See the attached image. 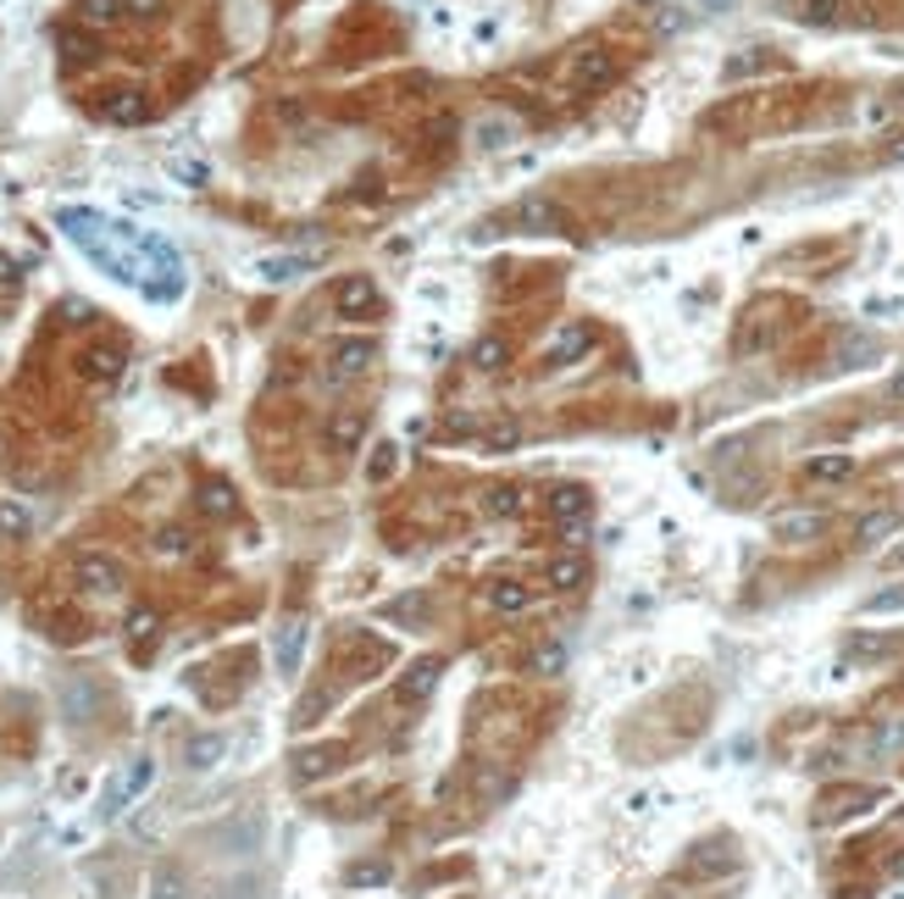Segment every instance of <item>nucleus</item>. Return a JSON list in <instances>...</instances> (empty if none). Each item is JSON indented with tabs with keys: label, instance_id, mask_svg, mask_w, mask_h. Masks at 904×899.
<instances>
[{
	"label": "nucleus",
	"instance_id": "f257e3e1",
	"mask_svg": "<svg viewBox=\"0 0 904 899\" xmlns=\"http://www.w3.org/2000/svg\"><path fill=\"white\" fill-rule=\"evenodd\" d=\"M616 56L605 50V45H583L572 61H567V89H577V95H594V89H605V83H616Z\"/></svg>",
	"mask_w": 904,
	"mask_h": 899
},
{
	"label": "nucleus",
	"instance_id": "f03ea898",
	"mask_svg": "<svg viewBox=\"0 0 904 899\" xmlns=\"http://www.w3.org/2000/svg\"><path fill=\"white\" fill-rule=\"evenodd\" d=\"M328 300H333V311H339L344 322H367V317H378V306H384V295H378V284H373L367 273L339 278Z\"/></svg>",
	"mask_w": 904,
	"mask_h": 899
},
{
	"label": "nucleus",
	"instance_id": "7ed1b4c3",
	"mask_svg": "<svg viewBox=\"0 0 904 899\" xmlns=\"http://www.w3.org/2000/svg\"><path fill=\"white\" fill-rule=\"evenodd\" d=\"M72 583L83 594H117L123 589V561L106 550H78L72 556Z\"/></svg>",
	"mask_w": 904,
	"mask_h": 899
},
{
	"label": "nucleus",
	"instance_id": "20e7f679",
	"mask_svg": "<svg viewBox=\"0 0 904 899\" xmlns=\"http://www.w3.org/2000/svg\"><path fill=\"white\" fill-rule=\"evenodd\" d=\"M373 362H378V344H373V339H344V344H333V355H328V378H333V384H355V378L373 373Z\"/></svg>",
	"mask_w": 904,
	"mask_h": 899
},
{
	"label": "nucleus",
	"instance_id": "39448f33",
	"mask_svg": "<svg viewBox=\"0 0 904 899\" xmlns=\"http://www.w3.org/2000/svg\"><path fill=\"white\" fill-rule=\"evenodd\" d=\"M550 516L567 527V538L577 545V538H583V522H588V494H583L577 483H561V489H550Z\"/></svg>",
	"mask_w": 904,
	"mask_h": 899
},
{
	"label": "nucleus",
	"instance_id": "423d86ee",
	"mask_svg": "<svg viewBox=\"0 0 904 899\" xmlns=\"http://www.w3.org/2000/svg\"><path fill=\"white\" fill-rule=\"evenodd\" d=\"M78 373L89 384H117L123 378V344H89V350H78Z\"/></svg>",
	"mask_w": 904,
	"mask_h": 899
},
{
	"label": "nucleus",
	"instance_id": "0eeeda50",
	"mask_svg": "<svg viewBox=\"0 0 904 899\" xmlns=\"http://www.w3.org/2000/svg\"><path fill=\"white\" fill-rule=\"evenodd\" d=\"M771 533H777V545H810V538L827 533V516L822 511H782L771 522Z\"/></svg>",
	"mask_w": 904,
	"mask_h": 899
},
{
	"label": "nucleus",
	"instance_id": "6e6552de",
	"mask_svg": "<svg viewBox=\"0 0 904 899\" xmlns=\"http://www.w3.org/2000/svg\"><path fill=\"white\" fill-rule=\"evenodd\" d=\"M588 350H594V328H588V322H572V328H561V333L550 339L545 362H550V367H567V362H577V355H588Z\"/></svg>",
	"mask_w": 904,
	"mask_h": 899
},
{
	"label": "nucleus",
	"instance_id": "1a4fd4ad",
	"mask_svg": "<svg viewBox=\"0 0 904 899\" xmlns=\"http://www.w3.org/2000/svg\"><path fill=\"white\" fill-rule=\"evenodd\" d=\"M361 439H367V411H333L328 428H322V444L339 450V456H344V450H355Z\"/></svg>",
	"mask_w": 904,
	"mask_h": 899
},
{
	"label": "nucleus",
	"instance_id": "9d476101",
	"mask_svg": "<svg viewBox=\"0 0 904 899\" xmlns=\"http://www.w3.org/2000/svg\"><path fill=\"white\" fill-rule=\"evenodd\" d=\"M150 777H156V766H150V761H134L123 777H112V788H106V805H101V811H106V817L128 811V799H134V794H139Z\"/></svg>",
	"mask_w": 904,
	"mask_h": 899
},
{
	"label": "nucleus",
	"instance_id": "9b49d317",
	"mask_svg": "<svg viewBox=\"0 0 904 899\" xmlns=\"http://www.w3.org/2000/svg\"><path fill=\"white\" fill-rule=\"evenodd\" d=\"M195 511H201L206 522H233V516H239V494H233L222 478H211V483L195 489Z\"/></svg>",
	"mask_w": 904,
	"mask_h": 899
},
{
	"label": "nucleus",
	"instance_id": "f8f14e48",
	"mask_svg": "<svg viewBox=\"0 0 904 899\" xmlns=\"http://www.w3.org/2000/svg\"><path fill=\"white\" fill-rule=\"evenodd\" d=\"M156 639H161V616L150 605H134L128 611V650H134V661H150Z\"/></svg>",
	"mask_w": 904,
	"mask_h": 899
},
{
	"label": "nucleus",
	"instance_id": "ddd939ff",
	"mask_svg": "<svg viewBox=\"0 0 904 899\" xmlns=\"http://www.w3.org/2000/svg\"><path fill=\"white\" fill-rule=\"evenodd\" d=\"M478 505H483V516L511 522V516H522V511H527V489H522V483H489Z\"/></svg>",
	"mask_w": 904,
	"mask_h": 899
},
{
	"label": "nucleus",
	"instance_id": "4468645a",
	"mask_svg": "<svg viewBox=\"0 0 904 899\" xmlns=\"http://www.w3.org/2000/svg\"><path fill=\"white\" fill-rule=\"evenodd\" d=\"M433 683H438V661H416V667H405V678L394 683V699H400V705H422V699L433 694Z\"/></svg>",
	"mask_w": 904,
	"mask_h": 899
},
{
	"label": "nucleus",
	"instance_id": "2eb2a0df",
	"mask_svg": "<svg viewBox=\"0 0 904 899\" xmlns=\"http://www.w3.org/2000/svg\"><path fill=\"white\" fill-rule=\"evenodd\" d=\"M339 761H344V744H317V750H300V755H295V783H317V777H328Z\"/></svg>",
	"mask_w": 904,
	"mask_h": 899
},
{
	"label": "nucleus",
	"instance_id": "dca6fc26",
	"mask_svg": "<svg viewBox=\"0 0 904 899\" xmlns=\"http://www.w3.org/2000/svg\"><path fill=\"white\" fill-rule=\"evenodd\" d=\"M516 223L522 228H538V234H556V228H567V212L556 201H522L516 206Z\"/></svg>",
	"mask_w": 904,
	"mask_h": 899
},
{
	"label": "nucleus",
	"instance_id": "f3484780",
	"mask_svg": "<svg viewBox=\"0 0 904 899\" xmlns=\"http://www.w3.org/2000/svg\"><path fill=\"white\" fill-rule=\"evenodd\" d=\"M489 605H494V611H505V616H516V611H527V605H533V589H527V583H516V578H500V583H489Z\"/></svg>",
	"mask_w": 904,
	"mask_h": 899
},
{
	"label": "nucleus",
	"instance_id": "a211bd4d",
	"mask_svg": "<svg viewBox=\"0 0 904 899\" xmlns=\"http://www.w3.org/2000/svg\"><path fill=\"white\" fill-rule=\"evenodd\" d=\"M222 750H228V739H217V733H201V739H190V750H184V766H190V772H206V766H217V761H222Z\"/></svg>",
	"mask_w": 904,
	"mask_h": 899
},
{
	"label": "nucleus",
	"instance_id": "6ab92c4d",
	"mask_svg": "<svg viewBox=\"0 0 904 899\" xmlns=\"http://www.w3.org/2000/svg\"><path fill=\"white\" fill-rule=\"evenodd\" d=\"M505 362H511V344H505L500 333H489V339L472 344V367H478V373H500Z\"/></svg>",
	"mask_w": 904,
	"mask_h": 899
},
{
	"label": "nucleus",
	"instance_id": "aec40b11",
	"mask_svg": "<svg viewBox=\"0 0 904 899\" xmlns=\"http://www.w3.org/2000/svg\"><path fill=\"white\" fill-rule=\"evenodd\" d=\"M389 877H394L389 861H355V866L344 872V888H384Z\"/></svg>",
	"mask_w": 904,
	"mask_h": 899
},
{
	"label": "nucleus",
	"instance_id": "412c9836",
	"mask_svg": "<svg viewBox=\"0 0 904 899\" xmlns=\"http://www.w3.org/2000/svg\"><path fill=\"white\" fill-rule=\"evenodd\" d=\"M300 650H306V627H300V622H289L284 634H278V645H273V656H278V667H284V672H295V667H300Z\"/></svg>",
	"mask_w": 904,
	"mask_h": 899
},
{
	"label": "nucleus",
	"instance_id": "4be33fe9",
	"mask_svg": "<svg viewBox=\"0 0 904 899\" xmlns=\"http://www.w3.org/2000/svg\"><path fill=\"white\" fill-rule=\"evenodd\" d=\"M527 667H533V672H545V678H550V672H561V667H567V645H561V639L533 645V650H527Z\"/></svg>",
	"mask_w": 904,
	"mask_h": 899
},
{
	"label": "nucleus",
	"instance_id": "5701e85b",
	"mask_svg": "<svg viewBox=\"0 0 904 899\" xmlns=\"http://www.w3.org/2000/svg\"><path fill=\"white\" fill-rule=\"evenodd\" d=\"M78 18L95 23V29H106V23L128 18V7H123V0H78Z\"/></svg>",
	"mask_w": 904,
	"mask_h": 899
},
{
	"label": "nucleus",
	"instance_id": "b1692460",
	"mask_svg": "<svg viewBox=\"0 0 904 899\" xmlns=\"http://www.w3.org/2000/svg\"><path fill=\"white\" fill-rule=\"evenodd\" d=\"M106 117H112V123H145V117H150V101L134 95V89H123V95L106 106Z\"/></svg>",
	"mask_w": 904,
	"mask_h": 899
},
{
	"label": "nucleus",
	"instance_id": "393cba45",
	"mask_svg": "<svg viewBox=\"0 0 904 899\" xmlns=\"http://www.w3.org/2000/svg\"><path fill=\"white\" fill-rule=\"evenodd\" d=\"M61 705H67V716H72V722H83V716L95 710V689H89L83 678H72V683L61 689Z\"/></svg>",
	"mask_w": 904,
	"mask_h": 899
},
{
	"label": "nucleus",
	"instance_id": "a878e982",
	"mask_svg": "<svg viewBox=\"0 0 904 899\" xmlns=\"http://www.w3.org/2000/svg\"><path fill=\"white\" fill-rule=\"evenodd\" d=\"M583 578H588L583 556H556V561H550V589H577Z\"/></svg>",
	"mask_w": 904,
	"mask_h": 899
},
{
	"label": "nucleus",
	"instance_id": "bb28decb",
	"mask_svg": "<svg viewBox=\"0 0 904 899\" xmlns=\"http://www.w3.org/2000/svg\"><path fill=\"white\" fill-rule=\"evenodd\" d=\"M804 473L816 478V483H844V478L855 473V462H849V456H816V462H810Z\"/></svg>",
	"mask_w": 904,
	"mask_h": 899
},
{
	"label": "nucleus",
	"instance_id": "cd10ccee",
	"mask_svg": "<svg viewBox=\"0 0 904 899\" xmlns=\"http://www.w3.org/2000/svg\"><path fill=\"white\" fill-rule=\"evenodd\" d=\"M195 550V538H190V527H161L156 533V556H167V561H178V556H190Z\"/></svg>",
	"mask_w": 904,
	"mask_h": 899
},
{
	"label": "nucleus",
	"instance_id": "c85d7f7f",
	"mask_svg": "<svg viewBox=\"0 0 904 899\" xmlns=\"http://www.w3.org/2000/svg\"><path fill=\"white\" fill-rule=\"evenodd\" d=\"M893 527H899V516H893V511H871V516L855 527V538H860V545H882V538H888Z\"/></svg>",
	"mask_w": 904,
	"mask_h": 899
},
{
	"label": "nucleus",
	"instance_id": "c756f323",
	"mask_svg": "<svg viewBox=\"0 0 904 899\" xmlns=\"http://www.w3.org/2000/svg\"><path fill=\"white\" fill-rule=\"evenodd\" d=\"M18 533H28V505L0 494V538H18Z\"/></svg>",
	"mask_w": 904,
	"mask_h": 899
},
{
	"label": "nucleus",
	"instance_id": "7c9ffc66",
	"mask_svg": "<svg viewBox=\"0 0 904 899\" xmlns=\"http://www.w3.org/2000/svg\"><path fill=\"white\" fill-rule=\"evenodd\" d=\"M150 899H190V888H184V877H178V872H156L150 877Z\"/></svg>",
	"mask_w": 904,
	"mask_h": 899
},
{
	"label": "nucleus",
	"instance_id": "2f4dec72",
	"mask_svg": "<svg viewBox=\"0 0 904 899\" xmlns=\"http://www.w3.org/2000/svg\"><path fill=\"white\" fill-rule=\"evenodd\" d=\"M394 462H400V456H394V444H384V450H378V456L367 462V478H373V483H384V478L394 473Z\"/></svg>",
	"mask_w": 904,
	"mask_h": 899
},
{
	"label": "nucleus",
	"instance_id": "473e14b6",
	"mask_svg": "<svg viewBox=\"0 0 904 899\" xmlns=\"http://www.w3.org/2000/svg\"><path fill=\"white\" fill-rule=\"evenodd\" d=\"M522 439V428L516 422H500V428H489V450H511Z\"/></svg>",
	"mask_w": 904,
	"mask_h": 899
},
{
	"label": "nucleus",
	"instance_id": "72a5a7b5",
	"mask_svg": "<svg viewBox=\"0 0 904 899\" xmlns=\"http://www.w3.org/2000/svg\"><path fill=\"white\" fill-rule=\"evenodd\" d=\"M128 18H161V0H123Z\"/></svg>",
	"mask_w": 904,
	"mask_h": 899
},
{
	"label": "nucleus",
	"instance_id": "f704fd0d",
	"mask_svg": "<svg viewBox=\"0 0 904 899\" xmlns=\"http://www.w3.org/2000/svg\"><path fill=\"white\" fill-rule=\"evenodd\" d=\"M893 400H904V378H893Z\"/></svg>",
	"mask_w": 904,
	"mask_h": 899
},
{
	"label": "nucleus",
	"instance_id": "c9c22d12",
	"mask_svg": "<svg viewBox=\"0 0 904 899\" xmlns=\"http://www.w3.org/2000/svg\"><path fill=\"white\" fill-rule=\"evenodd\" d=\"M655 899H677V894H655Z\"/></svg>",
	"mask_w": 904,
	"mask_h": 899
}]
</instances>
